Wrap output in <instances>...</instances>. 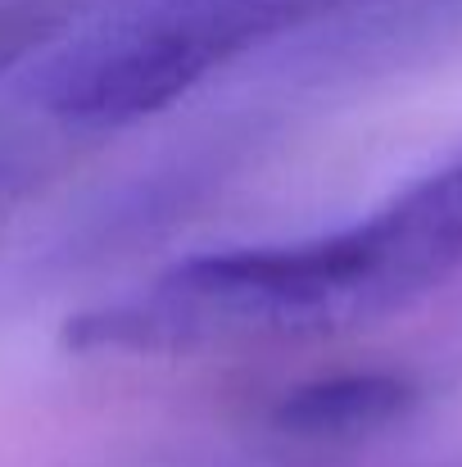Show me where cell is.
Instances as JSON below:
<instances>
[{"mask_svg": "<svg viewBox=\"0 0 462 467\" xmlns=\"http://www.w3.org/2000/svg\"><path fill=\"white\" fill-rule=\"evenodd\" d=\"M326 0H141L59 46L36 100L64 123L123 128L163 114L250 46Z\"/></svg>", "mask_w": 462, "mask_h": 467, "instance_id": "obj_1", "label": "cell"}, {"mask_svg": "<svg viewBox=\"0 0 462 467\" xmlns=\"http://www.w3.org/2000/svg\"><path fill=\"white\" fill-rule=\"evenodd\" d=\"M335 331L390 317L462 273V155L367 218L317 236Z\"/></svg>", "mask_w": 462, "mask_h": 467, "instance_id": "obj_2", "label": "cell"}, {"mask_svg": "<svg viewBox=\"0 0 462 467\" xmlns=\"http://www.w3.org/2000/svg\"><path fill=\"white\" fill-rule=\"evenodd\" d=\"M417 381L390 368H354L291 386L272 400L268 418L295 441H358L385 431L417 404Z\"/></svg>", "mask_w": 462, "mask_h": 467, "instance_id": "obj_3", "label": "cell"}, {"mask_svg": "<svg viewBox=\"0 0 462 467\" xmlns=\"http://www.w3.org/2000/svg\"><path fill=\"white\" fill-rule=\"evenodd\" d=\"M64 23V0H0V78L36 55Z\"/></svg>", "mask_w": 462, "mask_h": 467, "instance_id": "obj_4", "label": "cell"}]
</instances>
